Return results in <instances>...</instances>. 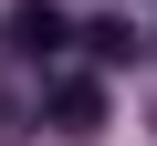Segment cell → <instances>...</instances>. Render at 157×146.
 Returning <instances> with one entry per match:
<instances>
[{"label": "cell", "mask_w": 157, "mask_h": 146, "mask_svg": "<svg viewBox=\"0 0 157 146\" xmlns=\"http://www.w3.org/2000/svg\"><path fill=\"white\" fill-rule=\"evenodd\" d=\"M0 42H11L21 63H63V42H73V21L52 11V0H11V21H0Z\"/></svg>", "instance_id": "cell-1"}, {"label": "cell", "mask_w": 157, "mask_h": 146, "mask_svg": "<svg viewBox=\"0 0 157 146\" xmlns=\"http://www.w3.org/2000/svg\"><path fill=\"white\" fill-rule=\"evenodd\" d=\"M42 104H52V136H105V84L94 73H52Z\"/></svg>", "instance_id": "cell-2"}, {"label": "cell", "mask_w": 157, "mask_h": 146, "mask_svg": "<svg viewBox=\"0 0 157 146\" xmlns=\"http://www.w3.org/2000/svg\"><path fill=\"white\" fill-rule=\"evenodd\" d=\"M73 42H84V52H94V63H105V73H115V63H136V52H147V31H136V21H94V31H73Z\"/></svg>", "instance_id": "cell-3"}]
</instances>
